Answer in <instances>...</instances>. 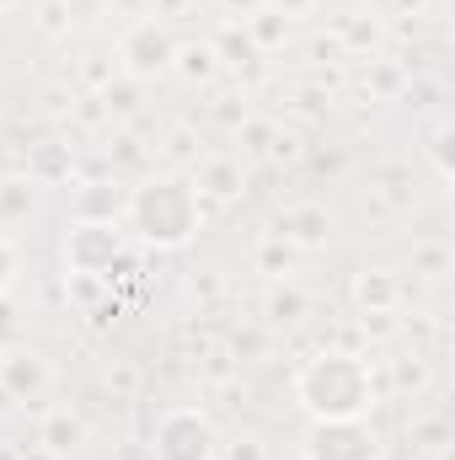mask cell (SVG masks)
Returning a JSON list of instances; mask_svg holds the SVG:
<instances>
[{
	"instance_id": "1",
	"label": "cell",
	"mask_w": 455,
	"mask_h": 460,
	"mask_svg": "<svg viewBox=\"0 0 455 460\" xmlns=\"http://www.w3.org/2000/svg\"><path fill=\"white\" fill-rule=\"evenodd\" d=\"M295 402L311 423L317 418H370L380 402V380H375L370 353H353V348L311 353L295 375Z\"/></svg>"
},
{
	"instance_id": "2",
	"label": "cell",
	"mask_w": 455,
	"mask_h": 460,
	"mask_svg": "<svg viewBox=\"0 0 455 460\" xmlns=\"http://www.w3.org/2000/svg\"><path fill=\"white\" fill-rule=\"evenodd\" d=\"M123 226L156 252H177L204 230V199L193 193L188 172H150L123 193Z\"/></svg>"
},
{
	"instance_id": "3",
	"label": "cell",
	"mask_w": 455,
	"mask_h": 460,
	"mask_svg": "<svg viewBox=\"0 0 455 460\" xmlns=\"http://www.w3.org/2000/svg\"><path fill=\"white\" fill-rule=\"evenodd\" d=\"M59 257H65V273L70 279H113V268L129 262V241L118 226H97V220H70L65 241H59Z\"/></svg>"
},
{
	"instance_id": "4",
	"label": "cell",
	"mask_w": 455,
	"mask_h": 460,
	"mask_svg": "<svg viewBox=\"0 0 455 460\" xmlns=\"http://www.w3.org/2000/svg\"><path fill=\"white\" fill-rule=\"evenodd\" d=\"M150 460H220V434L204 407H166L150 429Z\"/></svg>"
},
{
	"instance_id": "5",
	"label": "cell",
	"mask_w": 455,
	"mask_h": 460,
	"mask_svg": "<svg viewBox=\"0 0 455 460\" xmlns=\"http://www.w3.org/2000/svg\"><path fill=\"white\" fill-rule=\"evenodd\" d=\"M172 59H177V32L166 27V16H134L118 32V70L129 81L172 75Z\"/></svg>"
},
{
	"instance_id": "6",
	"label": "cell",
	"mask_w": 455,
	"mask_h": 460,
	"mask_svg": "<svg viewBox=\"0 0 455 460\" xmlns=\"http://www.w3.org/2000/svg\"><path fill=\"white\" fill-rule=\"evenodd\" d=\"M300 460H380V434L370 418H317L300 439Z\"/></svg>"
},
{
	"instance_id": "7",
	"label": "cell",
	"mask_w": 455,
	"mask_h": 460,
	"mask_svg": "<svg viewBox=\"0 0 455 460\" xmlns=\"http://www.w3.org/2000/svg\"><path fill=\"white\" fill-rule=\"evenodd\" d=\"M54 391V364L49 353L32 343H5L0 348V396L27 407V402H43Z\"/></svg>"
},
{
	"instance_id": "8",
	"label": "cell",
	"mask_w": 455,
	"mask_h": 460,
	"mask_svg": "<svg viewBox=\"0 0 455 460\" xmlns=\"http://www.w3.org/2000/svg\"><path fill=\"white\" fill-rule=\"evenodd\" d=\"M188 182L204 204H236L246 193V166L236 155H210V161H199V172Z\"/></svg>"
},
{
	"instance_id": "9",
	"label": "cell",
	"mask_w": 455,
	"mask_h": 460,
	"mask_svg": "<svg viewBox=\"0 0 455 460\" xmlns=\"http://www.w3.org/2000/svg\"><path fill=\"white\" fill-rule=\"evenodd\" d=\"M273 235H279V241H290L295 252H317V246H327V241H333V215H327L322 204H290V209L279 215Z\"/></svg>"
},
{
	"instance_id": "10",
	"label": "cell",
	"mask_w": 455,
	"mask_h": 460,
	"mask_svg": "<svg viewBox=\"0 0 455 460\" xmlns=\"http://www.w3.org/2000/svg\"><path fill=\"white\" fill-rule=\"evenodd\" d=\"M353 305H359V316H391V311L402 305L397 273H391V268H364V273H353Z\"/></svg>"
},
{
	"instance_id": "11",
	"label": "cell",
	"mask_w": 455,
	"mask_h": 460,
	"mask_svg": "<svg viewBox=\"0 0 455 460\" xmlns=\"http://www.w3.org/2000/svg\"><path fill=\"white\" fill-rule=\"evenodd\" d=\"M70 220H97V226H118L123 220V193L108 182H86L70 204Z\"/></svg>"
},
{
	"instance_id": "12",
	"label": "cell",
	"mask_w": 455,
	"mask_h": 460,
	"mask_svg": "<svg viewBox=\"0 0 455 460\" xmlns=\"http://www.w3.org/2000/svg\"><path fill=\"white\" fill-rule=\"evenodd\" d=\"M81 439H86V429H81V418H76V412H49V418H43V429H38V445H43L49 456H70Z\"/></svg>"
},
{
	"instance_id": "13",
	"label": "cell",
	"mask_w": 455,
	"mask_h": 460,
	"mask_svg": "<svg viewBox=\"0 0 455 460\" xmlns=\"http://www.w3.org/2000/svg\"><path fill=\"white\" fill-rule=\"evenodd\" d=\"M215 70H220V54H215V43H177L172 75H183V81H210Z\"/></svg>"
},
{
	"instance_id": "14",
	"label": "cell",
	"mask_w": 455,
	"mask_h": 460,
	"mask_svg": "<svg viewBox=\"0 0 455 460\" xmlns=\"http://www.w3.org/2000/svg\"><path fill=\"white\" fill-rule=\"evenodd\" d=\"M241 32H246V38H252V43H257V49L268 54V49H279V43H284L290 22H284L279 11H268V5H263V11H252V16L241 22Z\"/></svg>"
},
{
	"instance_id": "15",
	"label": "cell",
	"mask_w": 455,
	"mask_h": 460,
	"mask_svg": "<svg viewBox=\"0 0 455 460\" xmlns=\"http://www.w3.org/2000/svg\"><path fill=\"white\" fill-rule=\"evenodd\" d=\"M38 32L43 38H70V0H38Z\"/></svg>"
},
{
	"instance_id": "16",
	"label": "cell",
	"mask_w": 455,
	"mask_h": 460,
	"mask_svg": "<svg viewBox=\"0 0 455 460\" xmlns=\"http://www.w3.org/2000/svg\"><path fill=\"white\" fill-rule=\"evenodd\" d=\"M338 38L348 49H375L380 27H375V16H338Z\"/></svg>"
},
{
	"instance_id": "17",
	"label": "cell",
	"mask_w": 455,
	"mask_h": 460,
	"mask_svg": "<svg viewBox=\"0 0 455 460\" xmlns=\"http://www.w3.org/2000/svg\"><path fill=\"white\" fill-rule=\"evenodd\" d=\"M27 209H32V177H27V182H22V177L0 182V215L16 220V215H27Z\"/></svg>"
},
{
	"instance_id": "18",
	"label": "cell",
	"mask_w": 455,
	"mask_h": 460,
	"mask_svg": "<svg viewBox=\"0 0 455 460\" xmlns=\"http://www.w3.org/2000/svg\"><path fill=\"white\" fill-rule=\"evenodd\" d=\"M215 54H220L226 65H257V59H263V49H257L246 32H230V38H220V43H215Z\"/></svg>"
},
{
	"instance_id": "19",
	"label": "cell",
	"mask_w": 455,
	"mask_h": 460,
	"mask_svg": "<svg viewBox=\"0 0 455 460\" xmlns=\"http://www.w3.org/2000/svg\"><path fill=\"white\" fill-rule=\"evenodd\" d=\"M290 262H295V246H290V241H279V235H273V241H263V246H257V268H263V273H273V279H279V273H290Z\"/></svg>"
},
{
	"instance_id": "20",
	"label": "cell",
	"mask_w": 455,
	"mask_h": 460,
	"mask_svg": "<svg viewBox=\"0 0 455 460\" xmlns=\"http://www.w3.org/2000/svg\"><path fill=\"white\" fill-rule=\"evenodd\" d=\"M16 279H22V246L0 230V300L16 289Z\"/></svg>"
},
{
	"instance_id": "21",
	"label": "cell",
	"mask_w": 455,
	"mask_h": 460,
	"mask_svg": "<svg viewBox=\"0 0 455 460\" xmlns=\"http://www.w3.org/2000/svg\"><path fill=\"white\" fill-rule=\"evenodd\" d=\"M268 316L273 322H300L306 316V295L300 289H273L268 295Z\"/></svg>"
},
{
	"instance_id": "22",
	"label": "cell",
	"mask_w": 455,
	"mask_h": 460,
	"mask_svg": "<svg viewBox=\"0 0 455 460\" xmlns=\"http://www.w3.org/2000/svg\"><path fill=\"white\" fill-rule=\"evenodd\" d=\"M429 155H434L440 182H451V128H434V134H429Z\"/></svg>"
},
{
	"instance_id": "23",
	"label": "cell",
	"mask_w": 455,
	"mask_h": 460,
	"mask_svg": "<svg viewBox=\"0 0 455 460\" xmlns=\"http://www.w3.org/2000/svg\"><path fill=\"white\" fill-rule=\"evenodd\" d=\"M220 456L226 460H268V450H263V439H230V445H220Z\"/></svg>"
},
{
	"instance_id": "24",
	"label": "cell",
	"mask_w": 455,
	"mask_h": 460,
	"mask_svg": "<svg viewBox=\"0 0 455 460\" xmlns=\"http://www.w3.org/2000/svg\"><path fill=\"white\" fill-rule=\"evenodd\" d=\"M413 262H418V268H424L429 279H440L451 257H445V246H413Z\"/></svg>"
},
{
	"instance_id": "25",
	"label": "cell",
	"mask_w": 455,
	"mask_h": 460,
	"mask_svg": "<svg viewBox=\"0 0 455 460\" xmlns=\"http://www.w3.org/2000/svg\"><path fill=\"white\" fill-rule=\"evenodd\" d=\"M166 155H172V161H188V155H193V134H188V128H172Z\"/></svg>"
},
{
	"instance_id": "26",
	"label": "cell",
	"mask_w": 455,
	"mask_h": 460,
	"mask_svg": "<svg viewBox=\"0 0 455 460\" xmlns=\"http://www.w3.org/2000/svg\"><path fill=\"white\" fill-rule=\"evenodd\" d=\"M263 5H268V11H279V16L290 22V16H306V11H311L317 0H263Z\"/></svg>"
},
{
	"instance_id": "27",
	"label": "cell",
	"mask_w": 455,
	"mask_h": 460,
	"mask_svg": "<svg viewBox=\"0 0 455 460\" xmlns=\"http://www.w3.org/2000/svg\"><path fill=\"white\" fill-rule=\"evenodd\" d=\"M11 332H16V316H11V300H0V348L11 343Z\"/></svg>"
},
{
	"instance_id": "28",
	"label": "cell",
	"mask_w": 455,
	"mask_h": 460,
	"mask_svg": "<svg viewBox=\"0 0 455 460\" xmlns=\"http://www.w3.org/2000/svg\"><path fill=\"white\" fill-rule=\"evenodd\" d=\"M220 5H226L230 16H241V22H246L252 11H263V0H220Z\"/></svg>"
},
{
	"instance_id": "29",
	"label": "cell",
	"mask_w": 455,
	"mask_h": 460,
	"mask_svg": "<svg viewBox=\"0 0 455 460\" xmlns=\"http://www.w3.org/2000/svg\"><path fill=\"white\" fill-rule=\"evenodd\" d=\"M11 5H16V0H0V11H11Z\"/></svg>"
}]
</instances>
